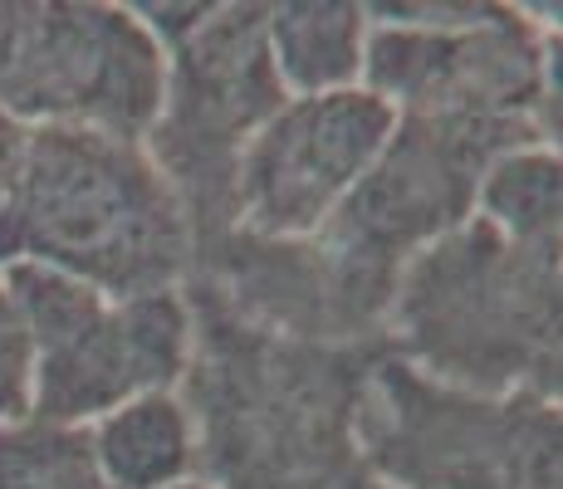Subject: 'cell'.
Wrapping results in <instances>:
<instances>
[{"label": "cell", "mask_w": 563, "mask_h": 489, "mask_svg": "<svg viewBox=\"0 0 563 489\" xmlns=\"http://www.w3.org/2000/svg\"><path fill=\"white\" fill-rule=\"evenodd\" d=\"M197 231L153 152L93 127H35L0 196V265H45L108 299L181 289Z\"/></svg>", "instance_id": "cell-1"}, {"label": "cell", "mask_w": 563, "mask_h": 489, "mask_svg": "<svg viewBox=\"0 0 563 489\" xmlns=\"http://www.w3.org/2000/svg\"><path fill=\"white\" fill-rule=\"evenodd\" d=\"M402 363L481 397L559 391V245L461 221L402 265L387 299Z\"/></svg>", "instance_id": "cell-2"}, {"label": "cell", "mask_w": 563, "mask_h": 489, "mask_svg": "<svg viewBox=\"0 0 563 489\" xmlns=\"http://www.w3.org/2000/svg\"><path fill=\"white\" fill-rule=\"evenodd\" d=\"M35 347L30 416L93 426L153 391H177L197 347V313L181 289L108 299L45 265H0Z\"/></svg>", "instance_id": "cell-3"}, {"label": "cell", "mask_w": 563, "mask_h": 489, "mask_svg": "<svg viewBox=\"0 0 563 489\" xmlns=\"http://www.w3.org/2000/svg\"><path fill=\"white\" fill-rule=\"evenodd\" d=\"M353 441L383 489H559V401L461 391L402 357L358 382Z\"/></svg>", "instance_id": "cell-4"}, {"label": "cell", "mask_w": 563, "mask_h": 489, "mask_svg": "<svg viewBox=\"0 0 563 489\" xmlns=\"http://www.w3.org/2000/svg\"><path fill=\"white\" fill-rule=\"evenodd\" d=\"M167 49L133 5H0V108L35 127H93L147 143Z\"/></svg>", "instance_id": "cell-5"}, {"label": "cell", "mask_w": 563, "mask_h": 489, "mask_svg": "<svg viewBox=\"0 0 563 489\" xmlns=\"http://www.w3.org/2000/svg\"><path fill=\"white\" fill-rule=\"evenodd\" d=\"M269 5H216L211 20L167 54L162 113L147 152L187 205L191 231L235 221V162L285 103L265 45Z\"/></svg>", "instance_id": "cell-6"}, {"label": "cell", "mask_w": 563, "mask_h": 489, "mask_svg": "<svg viewBox=\"0 0 563 489\" xmlns=\"http://www.w3.org/2000/svg\"><path fill=\"white\" fill-rule=\"evenodd\" d=\"M393 127L397 108L363 84L285 98L235 162V225L245 241H313L373 171Z\"/></svg>", "instance_id": "cell-7"}, {"label": "cell", "mask_w": 563, "mask_h": 489, "mask_svg": "<svg viewBox=\"0 0 563 489\" xmlns=\"http://www.w3.org/2000/svg\"><path fill=\"white\" fill-rule=\"evenodd\" d=\"M363 89L387 98L397 113L431 118H529L554 98L549 49L519 10H490L456 30L367 20Z\"/></svg>", "instance_id": "cell-8"}, {"label": "cell", "mask_w": 563, "mask_h": 489, "mask_svg": "<svg viewBox=\"0 0 563 489\" xmlns=\"http://www.w3.org/2000/svg\"><path fill=\"white\" fill-rule=\"evenodd\" d=\"M99 470L113 489H177L197 480V421L181 391H153L89 426Z\"/></svg>", "instance_id": "cell-9"}, {"label": "cell", "mask_w": 563, "mask_h": 489, "mask_svg": "<svg viewBox=\"0 0 563 489\" xmlns=\"http://www.w3.org/2000/svg\"><path fill=\"white\" fill-rule=\"evenodd\" d=\"M265 45L279 89L289 98L358 89L367 49V5H339V0L269 5Z\"/></svg>", "instance_id": "cell-10"}, {"label": "cell", "mask_w": 563, "mask_h": 489, "mask_svg": "<svg viewBox=\"0 0 563 489\" xmlns=\"http://www.w3.org/2000/svg\"><path fill=\"white\" fill-rule=\"evenodd\" d=\"M559 152L554 147H519L490 162L475 191V211L485 225L510 235L519 245H559Z\"/></svg>", "instance_id": "cell-11"}, {"label": "cell", "mask_w": 563, "mask_h": 489, "mask_svg": "<svg viewBox=\"0 0 563 489\" xmlns=\"http://www.w3.org/2000/svg\"><path fill=\"white\" fill-rule=\"evenodd\" d=\"M0 489H113L99 470L89 426L15 416L0 421Z\"/></svg>", "instance_id": "cell-12"}, {"label": "cell", "mask_w": 563, "mask_h": 489, "mask_svg": "<svg viewBox=\"0 0 563 489\" xmlns=\"http://www.w3.org/2000/svg\"><path fill=\"white\" fill-rule=\"evenodd\" d=\"M30 382H35V347L0 275V421L30 416Z\"/></svg>", "instance_id": "cell-13"}, {"label": "cell", "mask_w": 563, "mask_h": 489, "mask_svg": "<svg viewBox=\"0 0 563 489\" xmlns=\"http://www.w3.org/2000/svg\"><path fill=\"white\" fill-rule=\"evenodd\" d=\"M25 143H30V127L15 123V118L0 108V196H5L10 181H15L20 157H25Z\"/></svg>", "instance_id": "cell-14"}, {"label": "cell", "mask_w": 563, "mask_h": 489, "mask_svg": "<svg viewBox=\"0 0 563 489\" xmlns=\"http://www.w3.org/2000/svg\"><path fill=\"white\" fill-rule=\"evenodd\" d=\"M177 489H216V485H206L201 475H197V480H187V485H177Z\"/></svg>", "instance_id": "cell-15"}]
</instances>
